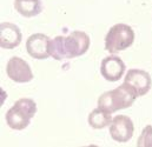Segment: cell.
Returning <instances> with one entry per match:
<instances>
[{
    "label": "cell",
    "mask_w": 152,
    "mask_h": 147,
    "mask_svg": "<svg viewBox=\"0 0 152 147\" xmlns=\"http://www.w3.org/2000/svg\"><path fill=\"white\" fill-rule=\"evenodd\" d=\"M37 112V105L32 99L23 98L14 103V105L6 113V122L7 125L15 131L25 130L31 119L34 116Z\"/></svg>",
    "instance_id": "cell-2"
},
{
    "label": "cell",
    "mask_w": 152,
    "mask_h": 147,
    "mask_svg": "<svg viewBox=\"0 0 152 147\" xmlns=\"http://www.w3.org/2000/svg\"><path fill=\"white\" fill-rule=\"evenodd\" d=\"M14 8L25 18H33L42 9L41 0H14Z\"/></svg>",
    "instance_id": "cell-11"
},
{
    "label": "cell",
    "mask_w": 152,
    "mask_h": 147,
    "mask_svg": "<svg viewBox=\"0 0 152 147\" xmlns=\"http://www.w3.org/2000/svg\"><path fill=\"white\" fill-rule=\"evenodd\" d=\"M6 73L12 81L18 84H26L33 79V73L30 65L19 57H13L8 60Z\"/></svg>",
    "instance_id": "cell-5"
},
{
    "label": "cell",
    "mask_w": 152,
    "mask_h": 147,
    "mask_svg": "<svg viewBox=\"0 0 152 147\" xmlns=\"http://www.w3.org/2000/svg\"><path fill=\"white\" fill-rule=\"evenodd\" d=\"M124 82H126L131 87H133L136 90V92L138 93V97H143V95L148 94L152 85L150 74L146 71L137 70V68H132L126 73Z\"/></svg>",
    "instance_id": "cell-7"
},
{
    "label": "cell",
    "mask_w": 152,
    "mask_h": 147,
    "mask_svg": "<svg viewBox=\"0 0 152 147\" xmlns=\"http://www.w3.org/2000/svg\"><path fill=\"white\" fill-rule=\"evenodd\" d=\"M125 72V64L124 61L115 55H110L103 59L100 65V73L103 78L110 82H114L120 80Z\"/></svg>",
    "instance_id": "cell-8"
},
{
    "label": "cell",
    "mask_w": 152,
    "mask_h": 147,
    "mask_svg": "<svg viewBox=\"0 0 152 147\" xmlns=\"http://www.w3.org/2000/svg\"><path fill=\"white\" fill-rule=\"evenodd\" d=\"M48 53H50V57H52V58L56 59V60L66 59L65 52H64V37H63V36L53 38V39L50 41Z\"/></svg>",
    "instance_id": "cell-13"
},
{
    "label": "cell",
    "mask_w": 152,
    "mask_h": 147,
    "mask_svg": "<svg viewBox=\"0 0 152 147\" xmlns=\"http://www.w3.org/2000/svg\"><path fill=\"white\" fill-rule=\"evenodd\" d=\"M134 133L133 121L127 115H117L110 125V134L112 139L118 143L129 141Z\"/></svg>",
    "instance_id": "cell-6"
},
{
    "label": "cell",
    "mask_w": 152,
    "mask_h": 147,
    "mask_svg": "<svg viewBox=\"0 0 152 147\" xmlns=\"http://www.w3.org/2000/svg\"><path fill=\"white\" fill-rule=\"evenodd\" d=\"M20 28L12 23H2L0 26V45L5 49H12L21 42Z\"/></svg>",
    "instance_id": "cell-10"
},
{
    "label": "cell",
    "mask_w": 152,
    "mask_h": 147,
    "mask_svg": "<svg viewBox=\"0 0 152 147\" xmlns=\"http://www.w3.org/2000/svg\"><path fill=\"white\" fill-rule=\"evenodd\" d=\"M51 39L46 34L42 33H36L32 34L26 41V49L27 53L34 58V59H46L50 57L48 53V46H50Z\"/></svg>",
    "instance_id": "cell-9"
},
{
    "label": "cell",
    "mask_w": 152,
    "mask_h": 147,
    "mask_svg": "<svg viewBox=\"0 0 152 147\" xmlns=\"http://www.w3.org/2000/svg\"><path fill=\"white\" fill-rule=\"evenodd\" d=\"M137 146L152 147V126L151 125H148V126L143 130L142 134H140L139 138H138Z\"/></svg>",
    "instance_id": "cell-14"
},
{
    "label": "cell",
    "mask_w": 152,
    "mask_h": 147,
    "mask_svg": "<svg viewBox=\"0 0 152 147\" xmlns=\"http://www.w3.org/2000/svg\"><path fill=\"white\" fill-rule=\"evenodd\" d=\"M90 48V37L81 31H75L64 37V52L66 59L76 58L85 54Z\"/></svg>",
    "instance_id": "cell-4"
},
{
    "label": "cell",
    "mask_w": 152,
    "mask_h": 147,
    "mask_svg": "<svg viewBox=\"0 0 152 147\" xmlns=\"http://www.w3.org/2000/svg\"><path fill=\"white\" fill-rule=\"evenodd\" d=\"M138 98V93L129 84L124 82L115 90L103 93L98 99V107L107 113H113L130 107Z\"/></svg>",
    "instance_id": "cell-1"
},
{
    "label": "cell",
    "mask_w": 152,
    "mask_h": 147,
    "mask_svg": "<svg viewBox=\"0 0 152 147\" xmlns=\"http://www.w3.org/2000/svg\"><path fill=\"white\" fill-rule=\"evenodd\" d=\"M111 113H107L105 111L100 110L99 107L93 110L88 114V124L94 130H102L111 125L112 122Z\"/></svg>",
    "instance_id": "cell-12"
},
{
    "label": "cell",
    "mask_w": 152,
    "mask_h": 147,
    "mask_svg": "<svg viewBox=\"0 0 152 147\" xmlns=\"http://www.w3.org/2000/svg\"><path fill=\"white\" fill-rule=\"evenodd\" d=\"M134 41V31L126 24H115L105 37V49L110 53H118L129 48Z\"/></svg>",
    "instance_id": "cell-3"
}]
</instances>
